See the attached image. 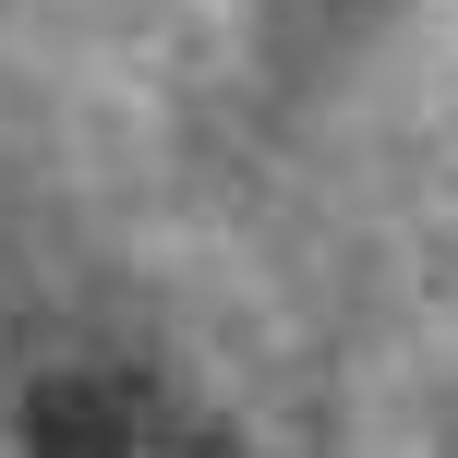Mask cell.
<instances>
[{
  "label": "cell",
  "instance_id": "6da1fadb",
  "mask_svg": "<svg viewBox=\"0 0 458 458\" xmlns=\"http://www.w3.org/2000/svg\"><path fill=\"white\" fill-rule=\"evenodd\" d=\"M24 458H242V435L133 362H72L24 398Z\"/></svg>",
  "mask_w": 458,
  "mask_h": 458
}]
</instances>
